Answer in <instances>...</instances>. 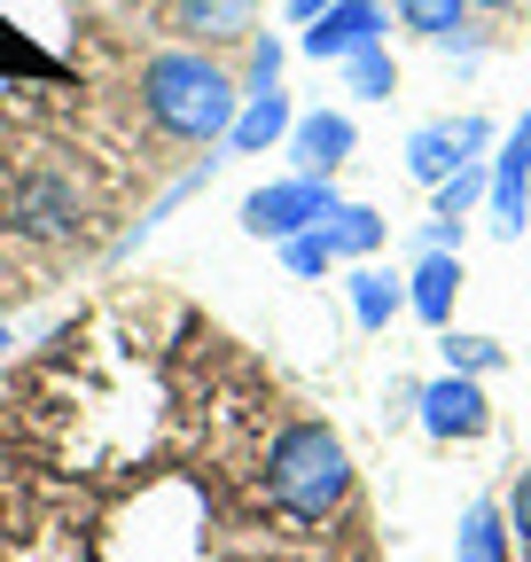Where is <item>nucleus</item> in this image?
Here are the masks:
<instances>
[{"instance_id": "nucleus-1", "label": "nucleus", "mask_w": 531, "mask_h": 562, "mask_svg": "<svg viewBox=\"0 0 531 562\" xmlns=\"http://www.w3.org/2000/svg\"><path fill=\"white\" fill-rule=\"evenodd\" d=\"M142 110L165 140H227L242 94L212 63V47H165L142 63Z\"/></svg>"}, {"instance_id": "nucleus-2", "label": "nucleus", "mask_w": 531, "mask_h": 562, "mask_svg": "<svg viewBox=\"0 0 531 562\" xmlns=\"http://www.w3.org/2000/svg\"><path fill=\"white\" fill-rule=\"evenodd\" d=\"M352 492V453L328 422H290V430L266 446V501H274L290 524H320L337 516Z\"/></svg>"}, {"instance_id": "nucleus-3", "label": "nucleus", "mask_w": 531, "mask_h": 562, "mask_svg": "<svg viewBox=\"0 0 531 562\" xmlns=\"http://www.w3.org/2000/svg\"><path fill=\"white\" fill-rule=\"evenodd\" d=\"M328 211H337V188L328 180H305V172H290V180H274V188H258L250 203H242V227L250 235H266V243H290V235H313Z\"/></svg>"}, {"instance_id": "nucleus-4", "label": "nucleus", "mask_w": 531, "mask_h": 562, "mask_svg": "<svg viewBox=\"0 0 531 562\" xmlns=\"http://www.w3.org/2000/svg\"><path fill=\"white\" fill-rule=\"evenodd\" d=\"M79 188L63 180V172H24L16 188H9V227L24 235V243H71L79 235Z\"/></svg>"}, {"instance_id": "nucleus-5", "label": "nucleus", "mask_w": 531, "mask_h": 562, "mask_svg": "<svg viewBox=\"0 0 531 562\" xmlns=\"http://www.w3.org/2000/svg\"><path fill=\"white\" fill-rule=\"evenodd\" d=\"M493 140V125L485 117H445V125H415L407 133V172L422 180V188H438V180H453L461 165H477V149Z\"/></svg>"}, {"instance_id": "nucleus-6", "label": "nucleus", "mask_w": 531, "mask_h": 562, "mask_svg": "<svg viewBox=\"0 0 531 562\" xmlns=\"http://www.w3.org/2000/svg\"><path fill=\"white\" fill-rule=\"evenodd\" d=\"M383 9L375 0H328V9L305 24V55H320V63H352V55H368V47H383Z\"/></svg>"}, {"instance_id": "nucleus-7", "label": "nucleus", "mask_w": 531, "mask_h": 562, "mask_svg": "<svg viewBox=\"0 0 531 562\" xmlns=\"http://www.w3.org/2000/svg\"><path fill=\"white\" fill-rule=\"evenodd\" d=\"M485 203H493V227H500V235H523V227H531V110L516 117L508 149L493 157V188H485Z\"/></svg>"}, {"instance_id": "nucleus-8", "label": "nucleus", "mask_w": 531, "mask_h": 562, "mask_svg": "<svg viewBox=\"0 0 531 562\" xmlns=\"http://www.w3.org/2000/svg\"><path fill=\"white\" fill-rule=\"evenodd\" d=\"M415 406H422V430L430 438H485V422H493L477 375H438V383L415 391Z\"/></svg>"}, {"instance_id": "nucleus-9", "label": "nucleus", "mask_w": 531, "mask_h": 562, "mask_svg": "<svg viewBox=\"0 0 531 562\" xmlns=\"http://www.w3.org/2000/svg\"><path fill=\"white\" fill-rule=\"evenodd\" d=\"M352 117L344 110H313V117H297L290 125V165L305 172V180H337V165L352 157Z\"/></svg>"}, {"instance_id": "nucleus-10", "label": "nucleus", "mask_w": 531, "mask_h": 562, "mask_svg": "<svg viewBox=\"0 0 531 562\" xmlns=\"http://www.w3.org/2000/svg\"><path fill=\"white\" fill-rule=\"evenodd\" d=\"M453 297H461V250H430V258L415 266L407 305H415L430 328H453Z\"/></svg>"}, {"instance_id": "nucleus-11", "label": "nucleus", "mask_w": 531, "mask_h": 562, "mask_svg": "<svg viewBox=\"0 0 531 562\" xmlns=\"http://www.w3.org/2000/svg\"><path fill=\"white\" fill-rule=\"evenodd\" d=\"M172 32L204 40V47H227L250 32V0H172Z\"/></svg>"}, {"instance_id": "nucleus-12", "label": "nucleus", "mask_w": 531, "mask_h": 562, "mask_svg": "<svg viewBox=\"0 0 531 562\" xmlns=\"http://www.w3.org/2000/svg\"><path fill=\"white\" fill-rule=\"evenodd\" d=\"M290 125H297V117H290V94L266 87V94H250V102L235 110V133H227V140H235L242 157H258V149H274V140H290Z\"/></svg>"}, {"instance_id": "nucleus-13", "label": "nucleus", "mask_w": 531, "mask_h": 562, "mask_svg": "<svg viewBox=\"0 0 531 562\" xmlns=\"http://www.w3.org/2000/svg\"><path fill=\"white\" fill-rule=\"evenodd\" d=\"M508 554H516V539H508L500 501H477L461 516V531H453V562H508Z\"/></svg>"}, {"instance_id": "nucleus-14", "label": "nucleus", "mask_w": 531, "mask_h": 562, "mask_svg": "<svg viewBox=\"0 0 531 562\" xmlns=\"http://www.w3.org/2000/svg\"><path fill=\"white\" fill-rule=\"evenodd\" d=\"M344 297H352V321H360L368 336L391 328V313L407 305V290H398L391 273H375V266H352V273H344Z\"/></svg>"}, {"instance_id": "nucleus-15", "label": "nucleus", "mask_w": 531, "mask_h": 562, "mask_svg": "<svg viewBox=\"0 0 531 562\" xmlns=\"http://www.w3.org/2000/svg\"><path fill=\"white\" fill-rule=\"evenodd\" d=\"M320 243H328V258H368V250L383 243V220H375L368 203H337V211L320 220Z\"/></svg>"}, {"instance_id": "nucleus-16", "label": "nucleus", "mask_w": 531, "mask_h": 562, "mask_svg": "<svg viewBox=\"0 0 531 562\" xmlns=\"http://www.w3.org/2000/svg\"><path fill=\"white\" fill-rule=\"evenodd\" d=\"M438 351H445V375H493V368H508V344L461 336V328H438Z\"/></svg>"}, {"instance_id": "nucleus-17", "label": "nucleus", "mask_w": 531, "mask_h": 562, "mask_svg": "<svg viewBox=\"0 0 531 562\" xmlns=\"http://www.w3.org/2000/svg\"><path fill=\"white\" fill-rule=\"evenodd\" d=\"M391 9H398V24L422 32V40H453V32H461V9H470V0H391Z\"/></svg>"}, {"instance_id": "nucleus-18", "label": "nucleus", "mask_w": 531, "mask_h": 562, "mask_svg": "<svg viewBox=\"0 0 531 562\" xmlns=\"http://www.w3.org/2000/svg\"><path fill=\"white\" fill-rule=\"evenodd\" d=\"M344 87H352L360 102H391L398 70H391V55H383V47H368V55H352V63H344Z\"/></svg>"}, {"instance_id": "nucleus-19", "label": "nucleus", "mask_w": 531, "mask_h": 562, "mask_svg": "<svg viewBox=\"0 0 531 562\" xmlns=\"http://www.w3.org/2000/svg\"><path fill=\"white\" fill-rule=\"evenodd\" d=\"M485 188H493V172H477V165H461L453 180H438V188H430V195H438V211H430V220H461V211H470V203H477Z\"/></svg>"}, {"instance_id": "nucleus-20", "label": "nucleus", "mask_w": 531, "mask_h": 562, "mask_svg": "<svg viewBox=\"0 0 531 562\" xmlns=\"http://www.w3.org/2000/svg\"><path fill=\"white\" fill-rule=\"evenodd\" d=\"M282 40L274 32H258V47H250V94H266V87H282Z\"/></svg>"}, {"instance_id": "nucleus-21", "label": "nucleus", "mask_w": 531, "mask_h": 562, "mask_svg": "<svg viewBox=\"0 0 531 562\" xmlns=\"http://www.w3.org/2000/svg\"><path fill=\"white\" fill-rule=\"evenodd\" d=\"M500 516H508V539H516V554H531V469L516 476V492L500 501Z\"/></svg>"}, {"instance_id": "nucleus-22", "label": "nucleus", "mask_w": 531, "mask_h": 562, "mask_svg": "<svg viewBox=\"0 0 531 562\" xmlns=\"http://www.w3.org/2000/svg\"><path fill=\"white\" fill-rule=\"evenodd\" d=\"M282 258H290V273H328V243H320V227H313V235H290Z\"/></svg>"}, {"instance_id": "nucleus-23", "label": "nucleus", "mask_w": 531, "mask_h": 562, "mask_svg": "<svg viewBox=\"0 0 531 562\" xmlns=\"http://www.w3.org/2000/svg\"><path fill=\"white\" fill-rule=\"evenodd\" d=\"M320 9H328V0H282V16H290V24H313Z\"/></svg>"}, {"instance_id": "nucleus-24", "label": "nucleus", "mask_w": 531, "mask_h": 562, "mask_svg": "<svg viewBox=\"0 0 531 562\" xmlns=\"http://www.w3.org/2000/svg\"><path fill=\"white\" fill-rule=\"evenodd\" d=\"M470 9H516V0H470Z\"/></svg>"}, {"instance_id": "nucleus-25", "label": "nucleus", "mask_w": 531, "mask_h": 562, "mask_svg": "<svg viewBox=\"0 0 531 562\" xmlns=\"http://www.w3.org/2000/svg\"><path fill=\"white\" fill-rule=\"evenodd\" d=\"M0 351H9V328H0Z\"/></svg>"}]
</instances>
